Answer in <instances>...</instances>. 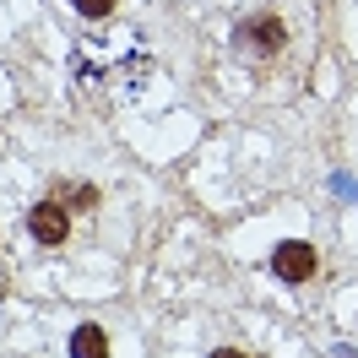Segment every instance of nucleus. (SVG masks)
Instances as JSON below:
<instances>
[{
    "mask_svg": "<svg viewBox=\"0 0 358 358\" xmlns=\"http://www.w3.org/2000/svg\"><path fill=\"white\" fill-rule=\"evenodd\" d=\"M271 271H277L282 282H310L315 271H320V255H315L304 239H282V245L271 250Z\"/></svg>",
    "mask_w": 358,
    "mask_h": 358,
    "instance_id": "1",
    "label": "nucleus"
},
{
    "mask_svg": "<svg viewBox=\"0 0 358 358\" xmlns=\"http://www.w3.org/2000/svg\"><path fill=\"white\" fill-rule=\"evenodd\" d=\"M27 234L38 245H66L71 239V206L66 201H38L27 212Z\"/></svg>",
    "mask_w": 358,
    "mask_h": 358,
    "instance_id": "2",
    "label": "nucleus"
},
{
    "mask_svg": "<svg viewBox=\"0 0 358 358\" xmlns=\"http://www.w3.org/2000/svg\"><path fill=\"white\" fill-rule=\"evenodd\" d=\"M234 38L250 55H277V49H288V27H282V17H250V22H239Z\"/></svg>",
    "mask_w": 358,
    "mask_h": 358,
    "instance_id": "3",
    "label": "nucleus"
},
{
    "mask_svg": "<svg viewBox=\"0 0 358 358\" xmlns=\"http://www.w3.org/2000/svg\"><path fill=\"white\" fill-rule=\"evenodd\" d=\"M71 358H109V331L103 326H76L71 331Z\"/></svg>",
    "mask_w": 358,
    "mask_h": 358,
    "instance_id": "4",
    "label": "nucleus"
},
{
    "mask_svg": "<svg viewBox=\"0 0 358 358\" xmlns=\"http://www.w3.org/2000/svg\"><path fill=\"white\" fill-rule=\"evenodd\" d=\"M71 6H76V11L87 17V22H98V17H109V11L120 6V0H71Z\"/></svg>",
    "mask_w": 358,
    "mask_h": 358,
    "instance_id": "5",
    "label": "nucleus"
},
{
    "mask_svg": "<svg viewBox=\"0 0 358 358\" xmlns=\"http://www.w3.org/2000/svg\"><path fill=\"white\" fill-rule=\"evenodd\" d=\"M71 206H76V212H92V206H98V190H92V185H76V190H71Z\"/></svg>",
    "mask_w": 358,
    "mask_h": 358,
    "instance_id": "6",
    "label": "nucleus"
},
{
    "mask_svg": "<svg viewBox=\"0 0 358 358\" xmlns=\"http://www.w3.org/2000/svg\"><path fill=\"white\" fill-rule=\"evenodd\" d=\"M212 358H250V353H239V348H217Z\"/></svg>",
    "mask_w": 358,
    "mask_h": 358,
    "instance_id": "7",
    "label": "nucleus"
}]
</instances>
